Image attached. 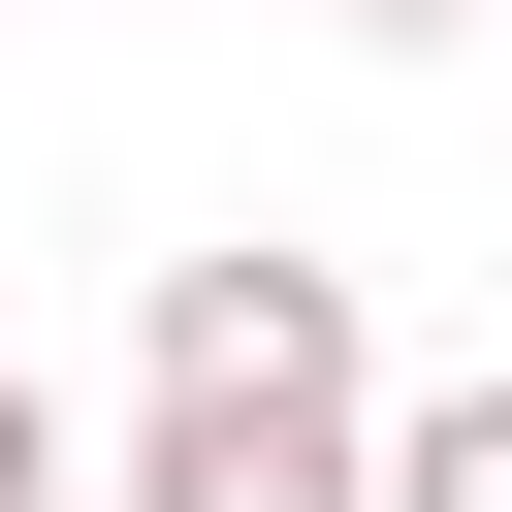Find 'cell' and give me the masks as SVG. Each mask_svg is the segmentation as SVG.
<instances>
[{
  "instance_id": "obj_1",
  "label": "cell",
  "mask_w": 512,
  "mask_h": 512,
  "mask_svg": "<svg viewBox=\"0 0 512 512\" xmlns=\"http://www.w3.org/2000/svg\"><path fill=\"white\" fill-rule=\"evenodd\" d=\"M96 512H384V352L352 256H160V384Z\"/></svg>"
},
{
  "instance_id": "obj_2",
  "label": "cell",
  "mask_w": 512,
  "mask_h": 512,
  "mask_svg": "<svg viewBox=\"0 0 512 512\" xmlns=\"http://www.w3.org/2000/svg\"><path fill=\"white\" fill-rule=\"evenodd\" d=\"M384 512H512V384H416L384 416Z\"/></svg>"
},
{
  "instance_id": "obj_3",
  "label": "cell",
  "mask_w": 512,
  "mask_h": 512,
  "mask_svg": "<svg viewBox=\"0 0 512 512\" xmlns=\"http://www.w3.org/2000/svg\"><path fill=\"white\" fill-rule=\"evenodd\" d=\"M0 512H96V480H64V384H32V352H0Z\"/></svg>"
},
{
  "instance_id": "obj_4",
  "label": "cell",
  "mask_w": 512,
  "mask_h": 512,
  "mask_svg": "<svg viewBox=\"0 0 512 512\" xmlns=\"http://www.w3.org/2000/svg\"><path fill=\"white\" fill-rule=\"evenodd\" d=\"M352 32H448V0H352Z\"/></svg>"
}]
</instances>
